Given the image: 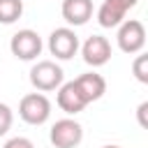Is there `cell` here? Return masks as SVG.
<instances>
[{"mask_svg":"<svg viewBox=\"0 0 148 148\" xmlns=\"http://www.w3.org/2000/svg\"><path fill=\"white\" fill-rule=\"evenodd\" d=\"M118 49L123 53H141V49L146 46V28L141 21L136 18H125L118 25V35H116Z\"/></svg>","mask_w":148,"mask_h":148,"instance_id":"3957f363","label":"cell"},{"mask_svg":"<svg viewBox=\"0 0 148 148\" xmlns=\"http://www.w3.org/2000/svg\"><path fill=\"white\" fill-rule=\"evenodd\" d=\"M49 51L58 60H69L79 51V37L72 28H56L49 35Z\"/></svg>","mask_w":148,"mask_h":148,"instance_id":"8992f818","label":"cell"},{"mask_svg":"<svg viewBox=\"0 0 148 148\" xmlns=\"http://www.w3.org/2000/svg\"><path fill=\"white\" fill-rule=\"evenodd\" d=\"M12 123H14V113H12V109H9L7 104L0 102V136H5V134L9 132Z\"/></svg>","mask_w":148,"mask_h":148,"instance_id":"5bb4252c","label":"cell"},{"mask_svg":"<svg viewBox=\"0 0 148 148\" xmlns=\"http://www.w3.org/2000/svg\"><path fill=\"white\" fill-rule=\"evenodd\" d=\"M102 148H120V146H102Z\"/></svg>","mask_w":148,"mask_h":148,"instance_id":"ac0fdd59","label":"cell"},{"mask_svg":"<svg viewBox=\"0 0 148 148\" xmlns=\"http://www.w3.org/2000/svg\"><path fill=\"white\" fill-rule=\"evenodd\" d=\"M123 21H125V12H120L118 7H113L106 0L99 5V9H97V23L102 28H118Z\"/></svg>","mask_w":148,"mask_h":148,"instance_id":"8fae6325","label":"cell"},{"mask_svg":"<svg viewBox=\"0 0 148 148\" xmlns=\"http://www.w3.org/2000/svg\"><path fill=\"white\" fill-rule=\"evenodd\" d=\"M65 81V72L58 62L53 60H39L32 65L30 69V83L35 90L39 92H51V90H58L60 83Z\"/></svg>","mask_w":148,"mask_h":148,"instance_id":"6da1fadb","label":"cell"},{"mask_svg":"<svg viewBox=\"0 0 148 148\" xmlns=\"http://www.w3.org/2000/svg\"><path fill=\"white\" fill-rule=\"evenodd\" d=\"M74 83H76V88H79L81 97L86 99V104L97 102V99L106 92V81H104V76H102V74H97V72L81 74V76H76V79H74Z\"/></svg>","mask_w":148,"mask_h":148,"instance_id":"30bf717a","label":"cell"},{"mask_svg":"<svg viewBox=\"0 0 148 148\" xmlns=\"http://www.w3.org/2000/svg\"><path fill=\"white\" fill-rule=\"evenodd\" d=\"M81 56H83V60L88 65L102 67V65H106L111 60V44L102 35H90L81 46Z\"/></svg>","mask_w":148,"mask_h":148,"instance_id":"52a82bcc","label":"cell"},{"mask_svg":"<svg viewBox=\"0 0 148 148\" xmlns=\"http://www.w3.org/2000/svg\"><path fill=\"white\" fill-rule=\"evenodd\" d=\"M56 102H58V106H60L67 116H76V113H81V111L88 106L86 99L81 97V92H79V88H76L74 81H67V83L62 81V83H60Z\"/></svg>","mask_w":148,"mask_h":148,"instance_id":"ba28073f","label":"cell"},{"mask_svg":"<svg viewBox=\"0 0 148 148\" xmlns=\"http://www.w3.org/2000/svg\"><path fill=\"white\" fill-rule=\"evenodd\" d=\"M49 139L56 148H76L83 141V127L74 118H60L51 125Z\"/></svg>","mask_w":148,"mask_h":148,"instance_id":"277c9868","label":"cell"},{"mask_svg":"<svg viewBox=\"0 0 148 148\" xmlns=\"http://www.w3.org/2000/svg\"><path fill=\"white\" fill-rule=\"evenodd\" d=\"M62 18L69 23V25H86L90 18H92V0H62Z\"/></svg>","mask_w":148,"mask_h":148,"instance_id":"9c48e42d","label":"cell"},{"mask_svg":"<svg viewBox=\"0 0 148 148\" xmlns=\"http://www.w3.org/2000/svg\"><path fill=\"white\" fill-rule=\"evenodd\" d=\"M106 2H111L113 7H118L120 12H125V14H127L132 7H136V2H139V0H106Z\"/></svg>","mask_w":148,"mask_h":148,"instance_id":"2e32d148","label":"cell"},{"mask_svg":"<svg viewBox=\"0 0 148 148\" xmlns=\"http://www.w3.org/2000/svg\"><path fill=\"white\" fill-rule=\"evenodd\" d=\"M23 14V0H0V23H16Z\"/></svg>","mask_w":148,"mask_h":148,"instance_id":"7c38bea8","label":"cell"},{"mask_svg":"<svg viewBox=\"0 0 148 148\" xmlns=\"http://www.w3.org/2000/svg\"><path fill=\"white\" fill-rule=\"evenodd\" d=\"M42 37L30 30V28H23L18 32L12 35L9 39V49H12V56H16L18 60H35L39 53H42Z\"/></svg>","mask_w":148,"mask_h":148,"instance_id":"5b68a950","label":"cell"},{"mask_svg":"<svg viewBox=\"0 0 148 148\" xmlns=\"http://www.w3.org/2000/svg\"><path fill=\"white\" fill-rule=\"evenodd\" d=\"M146 111H148V102H141L139 104V109H136V113H139V123H141V127H146L148 123H146Z\"/></svg>","mask_w":148,"mask_h":148,"instance_id":"e0dca14e","label":"cell"},{"mask_svg":"<svg viewBox=\"0 0 148 148\" xmlns=\"http://www.w3.org/2000/svg\"><path fill=\"white\" fill-rule=\"evenodd\" d=\"M2 148H35V143L28 136H12L9 141H5Z\"/></svg>","mask_w":148,"mask_h":148,"instance_id":"9a60e30c","label":"cell"},{"mask_svg":"<svg viewBox=\"0 0 148 148\" xmlns=\"http://www.w3.org/2000/svg\"><path fill=\"white\" fill-rule=\"evenodd\" d=\"M18 116L28 125H44L51 118V102L44 92H28L21 97Z\"/></svg>","mask_w":148,"mask_h":148,"instance_id":"7a4b0ae2","label":"cell"},{"mask_svg":"<svg viewBox=\"0 0 148 148\" xmlns=\"http://www.w3.org/2000/svg\"><path fill=\"white\" fill-rule=\"evenodd\" d=\"M132 74L136 76L139 83H148V56L139 53L132 62Z\"/></svg>","mask_w":148,"mask_h":148,"instance_id":"4fadbf2b","label":"cell"}]
</instances>
